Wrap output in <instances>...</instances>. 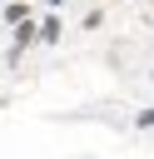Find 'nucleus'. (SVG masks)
<instances>
[{
    "mask_svg": "<svg viewBox=\"0 0 154 159\" xmlns=\"http://www.w3.org/2000/svg\"><path fill=\"white\" fill-rule=\"evenodd\" d=\"M35 40H40V25L20 20V25H15V50H25V45H35Z\"/></svg>",
    "mask_w": 154,
    "mask_h": 159,
    "instance_id": "nucleus-1",
    "label": "nucleus"
},
{
    "mask_svg": "<svg viewBox=\"0 0 154 159\" xmlns=\"http://www.w3.org/2000/svg\"><path fill=\"white\" fill-rule=\"evenodd\" d=\"M20 20H30V5L25 0H10L5 5V25H20Z\"/></svg>",
    "mask_w": 154,
    "mask_h": 159,
    "instance_id": "nucleus-2",
    "label": "nucleus"
},
{
    "mask_svg": "<svg viewBox=\"0 0 154 159\" xmlns=\"http://www.w3.org/2000/svg\"><path fill=\"white\" fill-rule=\"evenodd\" d=\"M40 40H45V45H55V40H60V20H55V15H45V20H40Z\"/></svg>",
    "mask_w": 154,
    "mask_h": 159,
    "instance_id": "nucleus-3",
    "label": "nucleus"
},
{
    "mask_svg": "<svg viewBox=\"0 0 154 159\" xmlns=\"http://www.w3.org/2000/svg\"><path fill=\"white\" fill-rule=\"evenodd\" d=\"M134 129H154V109H139V119H134Z\"/></svg>",
    "mask_w": 154,
    "mask_h": 159,
    "instance_id": "nucleus-4",
    "label": "nucleus"
},
{
    "mask_svg": "<svg viewBox=\"0 0 154 159\" xmlns=\"http://www.w3.org/2000/svg\"><path fill=\"white\" fill-rule=\"evenodd\" d=\"M60 5H65V0H45V10H60Z\"/></svg>",
    "mask_w": 154,
    "mask_h": 159,
    "instance_id": "nucleus-5",
    "label": "nucleus"
}]
</instances>
